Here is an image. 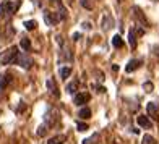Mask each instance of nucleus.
<instances>
[{"label": "nucleus", "mask_w": 159, "mask_h": 144, "mask_svg": "<svg viewBox=\"0 0 159 144\" xmlns=\"http://www.w3.org/2000/svg\"><path fill=\"white\" fill-rule=\"evenodd\" d=\"M143 144H156L154 138L153 136H149V134H144V138H143Z\"/></svg>", "instance_id": "4be33fe9"}, {"label": "nucleus", "mask_w": 159, "mask_h": 144, "mask_svg": "<svg viewBox=\"0 0 159 144\" xmlns=\"http://www.w3.org/2000/svg\"><path fill=\"white\" fill-rule=\"evenodd\" d=\"M80 37H81V34H78V33H76V34H73V39H75V41H78Z\"/></svg>", "instance_id": "c85d7f7f"}, {"label": "nucleus", "mask_w": 159, "mask_h": 144, "mask_svg": "<svg viewBox=\"0 0 159 144\" xmlns=\"http://www.w3.org/2000/svg\"><path fill=\"white\" fill-rule=\"evenodd\" d=\"M63 142H67V136L65 134H57L47 141V144H63Z\"/></svg>", "instance_id": "9d476101"}, {"label": "nucleus", "mask_w": 159, "mask_h": 144, "mask_svg": "<svg viewBox=\"0 0 159 144\" xmlns=\"http://www.w3.org/2000/svg\"><path fill=\"white\" fill-rule=\"evenodd\" d=\"M83 28H84V29H89L91 26H89V23H84V24H83Z\"/></svg>", "instance_id": "c756f323"}, {"label": "nucleus", "mask_w": 159, "mask_h": 144, "mask_svg": "<svg viewBox=\"0 0 159 144\" xmlns=\"http://www.w3.org/2000/svg\"><path fill=\"white\" fill-rule=\"evenodd\" d=\"M102 28L104 29H111V28H114V20L111 18V15H106L102 18Z\"/></svg>", "instance_id": "4468645a"}, {"label": "nucleus", "mask_w": 159, "mask_h": 144, "mask_svg": "<svg viewBox=\"0 0 159 144\" xmlns=\"http://www.w3.org/2000/svg\"><path fill=\"white\" fill-rule=\"evenodd\" d=\"M18 55V47L13 46L10 49H7L5 52L0 54V65H8V63H13Z\"/></svg>", "instance_id": "f257e3e1"}, {"label": "nucleus", "mask_w": 159, "mask_h": 144, "mask_svg": "<svg viewBox=\"0 0 159 144\" xmlns=\"http://www.w3.org/2000/svg\"><path fill=\"white\" fill-rule=\"evenodd\" d=\"M13 63H16L21 68H26V70L33 67V60L28 57V54H23V52H18V55H16V59H15Z\"/></svg>", "instance_id": "20e7f679"}, {"label": "nucleus", "mask_w": 159, "mask_h": 144, "mask_svg": "<svg viewBox=\"0 0 159 144\" xmlns=\"http://www.w3.org/2000/svg\"><path fill=\"white\" fill-rule=\"evenodd\" d=\"M63 18H62V15L59 11H49V10H46L44 11V21L49 24V26H55L57 23H60Z\"/></svg>", "instance_id": "f03ea898"}, {"label": "nucleus", "mask_w": 159, "mask_h": 144, "mask_svg": "<svg viewBox=\"0 0 159 144\" xmlns=\"http://www.w3.org/2000/svg\"><path fill=\"white\" fill-rule=\"evenodd\" d=\"M80 89V83L78 81H71L67 84V92H70V94H75V92Z\"/></svg>", "instance_id": "2eb2a0df"}, {"label": "nucleus", "mask_w": 159, "mask_h": 144, "mask_svg": "<svg viewBox=\"0 0 159 144\" xmlns=\"http://www.w3.org/2000/svg\"><path fill=\"white\" fill-rule=\"evenodd\" d=\"M78 117H80V118H83V120H88V118L91 117V110L88 109V107H83V109H80Z\"/></svg>", "instance_id": "f3484780"}, {"label": "nucleus", "mask_w": 159, "mask_h": 144, "mask_svg": "<svg viewBox=\"0 0 159 144\" xmlns=\"http://www.w3.org/2000/svg\"><path fill=\"white\" fill-rule=\"evenodd\" d=\"M57 120H59V113H57V110L50 109V110L46 112V115H44V121H46V125H47V126H54V125L57 123Z\"/></svg>", "instance_id": "39448f33"}, {"label": "nucleus", "mask_w": 159, "mask_h": 144, "mask_svg": "<svg viewBox=\"0 0 159 144\" xmlns=\"http://www.w3.org/2000/svg\"><path fill=\"white\" fill-rule=\"evenodd\" d=\"M46 133H47V125H42V126L38 128V134L39 136H44Z\"/></svg>", "instance_id": "5701e85b"}, {"label": "nucleus", "mask_w": 159, "mask_h": 144, "mask_svg": "<svg viewBox=\"0 0 159 144\" xmlns=\"http://www.w3.org/2000/svg\"><path fill=\"white\" fill-rule=\"evenodd\" d=\"M112 46H114L115 49L124 47V39L120 37V34H117V36H114V37H112Z\"/></svg>", "instance_id": "a211bd4d"}, {"label": "nucleus", "mask_w": 159, "mask_h": 144, "mask_svg": "<svg viewBox=\"0 0 159 144\" xmlns=\"http://www.w3.org/2000/svg\"><path fill=\"white\" fill-rule=\"evenodd\" d=\"M31 47V41L28 39V37H25V39H21V49H25V50H28Z\"/></svg>", "instance_id": "412c9836"}, {"label": "nucleus", "mask_w": 159, "mask_h": 144, "mask_svg": "<svg viewBox=\"0 0 159 144\" xmlns=\"http://www.w3.org/2000/svg\"><path fill=\"white\" fill-rule=\"evenodd\" d=\"M70 75H71V67H63V68H60V76L63 78V80H67Z\"/></svg>", "instance_id": "6ab92c4d"}, {"label": "nucleus", "mask_w": 159, "mask_h": 144, "mask_svg": "<svg viewBox=\"0 0 159 144\" xmlns=\"http://www.w3.org/2000/svg\"><path fill=\"white\" fill-rule=\"evenodd\" d=\"M47 88H49V91L52 92L55 97H59V96H60V94H59V89H57V84H55L52 80H47Z\"/></svg>", "instance_id": "dca6fc26"}, {"label": "nucleus", "mask_w": 159, "mask_h": 144, "mask_svg": "<svg viewBox=\"0 0 159 144\" xmlns=\"http://www.w3.org/2000/svg\"><path fill=\"white\" fill-rule=\"evenodd\" d=\"M141 60H130L128 63H127V67H125V71L127 73H132V71H135V70H138L140 67H141Z\"/></svg>", "instance_id": "6e6552de"}, {"label": "nucleus", "mask_w": 159, "mask_h": 144, "mask_svg": "<svg viewBox=\"0 0 159 144\" xmlns=\"http://www.w3.org/2000/svg\"><path fill=\"white\" fill-rule=\"evenodd\" d=\"M81 5L84 7V8H88V10H91V8H93V3H89L88 0H81Z\"/></svg>", "instance_id": "a878e982"}, {"label": "nucleus", "mask_w": 159, "mask_h": 144, "mask_svg": "<svg viewBox=\"0 0 159 144\" xmlns=\"http://www.w3.org/2000/svg\"><path fill=\"white\" fill-rule=\"evenodd\" d=\"M76 128H78V131H86L89 126L86 125V123H80V121H78V126H76Z\"/></svg>", "instance_id": "393cba45"}, {"label": "nucleus", "mask_w": 159, "mask_h": 144, "mask_svg": "<svg viewBox=\"0 0 159 144\" xmlns=\"http://www.w3.org/2000/svg\"><path fill=\"white\" fill-rule=\"evenodd\" d=\"M89 99H91V96L88 94V92H78V94H75V97H73V102L76 105H84V104L89 102Z\"/></svg>", "instance_id": "423d86ee"}, {"label": "nucleus", "mask_w": 159, "mask_h": 144, "mask_svg": "<svg viewBox=\"0 0 159 144\" xmlns=\"http://www.w3.org/2000/svg\"><path fill=\"white\" fill-rule=\"evenodd\" d=\"M132 10H133V15H135V18L138 20V21H140V23H141L143 26H146V24H148V21H146V18H144V15L141 13V10L138 8V7H133Z\"/></svg>", "instance_id": "1a4fd4ad"}, {"label": "nucleus", "mask_w": 159, "mask_h": 144, "mask_svg": "<svg viewBox=\"0 0 159 144\" xmlns=\"http://www.w3.org/2000/svg\"><path fill=\"white\" fill-rule=\"evenodd\" d=\"M143 89L146 91V92H151V91H153V83H149V81L144 83V84H143Z\"/></svg>", "instance_id": "b1692460"}, {"label": "nucleus", "mask_w": 159, "mask_h": 144, "mask_svg": "<svg viewBox=\"0 0 159 144\" xmlns=\"http://www.w3.org/2000/svg\"><path fill=\"white\" fill-rule=\"evenodd\" d=\"M36 26H38V21H34V20L25 21V28H26L28 31H33V29H36Z\"/></svg>", "instance_id": "aec40b11"}, {"label": "nucleus", "mask_w": 159, "mask_h": 144, "mask_svg": "<svg viewBox=\"0 0 159 144\" xmlns=\"http://www.w3.org/2000/svg\"><path fill=\"white\" fill-rule=\"evenodd\" d=\"M135 33H136V36H143L144 29H143V28H135Z\"/></svg>", "instance_id": "bb28decb"}, {"label": "nucleus", "mask_w": 159, "mask_h": 144, "mask_svg": "<svg viewBox=\"0 0 159 144\" xmlns=\"http://www.w3.org/2000/svg\"><path fill=\"white\" fill-rule=\"evenodd\" d=\"M10 83H11V76L10 75H2V76H0V91L5 89Z\"/></svg>", "instance_id": "f8f14e48"}, {"label": "nucleus", "mask_w": 159, "mask_h": 144, "mask_svg": "<svg viewBox=\"0 0 159 144\" xmlns=\"http://www.w3.org/2000/svg\"><path fill=\"white\" fill-rule=\"evenodd\" d=\"M146 112H148V117L149 118H153V120H159V113H157V107H156V104L154 102H149L148 105H146Z\"/></svg>", "instance_id": "0eeeda50"}, {"label": "nucleus", "mask_w": 159, "mask_h": 144, "mask_svg": "<svg viewBox=\"0 0 159 144\" xmlns=\"http://www.w3.org/2000/svg\"><path fill=\"white\" fill-rule=\"evenodd\" d=\"M136 121H138V125L143 126V128H151L153 126V123H151V120L148 117H144V115H140L138 118H136Z\"/></svg>", "instance_id": "9b49d317"}, {"label": "nucleus", "mask_w": 159, "mask_h": 144, "mask_svg": "<svg viewBox=\"0 0 159 144\" xmlns=\"http://www.w3.org/2000/svg\"><path fill=\"white\" fill-rule=\"evenodd\" d=\"M128 44L132 49H136V33H135V29L128 31Z\"/></svg>", "instance_id": "ddd939ff"}, {"label": "nucleus", "mask_w": 159, "mask_h": 144, "mask_svg": "<svg viewBox=\"0 0 159 144\" xmlns=\"http://www.w3.org/2000/svg\"><path fill=\"white\" fill-rule=\"evenodd\" d=\"M16 8H18V3L15 5L13 2H10V0H5V2H2V5H0V13H2L3 16H11Z\"/></svg>", "instance_id": "7ed1b4c3"}, {"label": "nucleus", "mask_w": 159, "mask_h": 144, "mask_svg": "<svg viewBox=\"0 0 159 144\" xmlns=\"http://www.w3.org/2000/svg\"><path fill=\"white\" fill-rule=\"evenodd\" d=\"M49 2H52V3H57V5H59V8H60V7H63L60 0H49Z\"/></svg>", "instance_id": "cd10ccee"}]
</instances>
